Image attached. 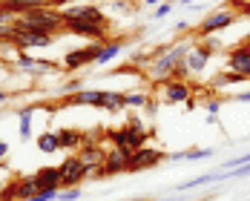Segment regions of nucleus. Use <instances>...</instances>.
Here are the masks:
<instances>
[{
	"mask_svg": "<svg viewBox=\"0 0 250 201\" xmlns=\"http://www.w3.org/2000/svg\"><path fill=\"white\" fill-rule=\"evenodd\" d=\"M58 138H61V147L63 150H81L86 144V135L78 132V129H58Z\"/></svg>",
	"mask_w": 250,
	"mask_h": 201,
	"instance_id": "obj_19",
	"label": "nucleus"
},
{
	"mask_svg": "<svg viewBox=\"0 0 250 201\" xmlns=\"http://www.w3.org/2000/svg\"><path fill=\"white\" fill-rule=\"evenodd\" d=\"M35 184H38V190H43V187H61V170L58 167H41L35 173Z\"/></svg>",
	"mask_w": 250,
	"mask_h": 201,
	"instance_id": "obj_17",
	"label": "nucleus"
},
{
	"mask_svg": "<svg viewBox=\"0 0 250 201\" xmlns=\"http://www.w3.org/2000/svg\"><path fill=\"white\" fill-rule=\"evenodd\" d=\"M58 196H61V187H43V190H38V196L26 201H58Z\"/></svg>",
	"mask_w": 250,
	"mask_h": 201,
	"instance_id": "obj_29",
	"label": "nucleus"
},
{
	"mask_svg": "<svg viewBox=\"0 0 250 201\" xmlns=\"http://www.w3.org/2000/svg\"><path fill=\"white\" fill-rule=\"evenodd\" d=\"M104 95H106V89H86V86H83L81 92L69 95V98H66V103H69V106H95V109H101Z\"/></svg>",
	"mask_w": 250,
	"mask_h": 201,
	"instance_id": "obj_14",
	"label": "nucleus"
},
{
	"mask_svg": "<svg viewBox=\"0 0 250 201\" xmlns=\"http://www.w3.org/2000/svg\"><path fill=\"white\" fill-rule=\"evenodd\" d=\"M242 80H248V78L236 75V72H219L216 80H213V86H225V83H242Z\"/></svg>",
	"mask_w": 250,
	"mask_h": 201,
	"instance_id": "obj_30",
	"label": "nucleus"
},
{
	"mask_svg": "<svg viewBox=\"0 0 250 201\" xmlns=\"http://www.w3.org/2000/svg\"><path fill=\"white\" fill-rule=\"evenodd\" d=\"M210 58H213V55L204 49V46H193V49L187 52V58H184V60H187L190 75H199V72H204V69L210 66Z\"/></svg>",
	"mask_w": 250,
	"mask_h": 201,
	"instance_id": "obj_15",
	"label": "nucleus"
},
{
	"mask_svg": "<svg viewBox=\"0 0 250 201\" xmlns=\"http://www.w3.org/2000/svg\"><path fill=\"white\" fill-rule=\"evenodd\" d=\"M161 201H170V199H161Z\"/></svg>",
	"mask_w": 250,
	"mask_h": 201,
	"instance_id": "obj_45",
	"label": "nucleus"
},
{
	"mask_svg": "<svg viewBox=\"0 0 250 201\" xmlns=\"http://www.w3.org/2000/svg\"><path fill=\"white\" fill-rule=\"evenodd\" d=\"M124 52V40H106L98 52V60H95V66H106L109 60H115L118 55Z\"/></svg>",
	"mask_w": 250,
	"mask_h": 201,
	"instance_id": "obj_20",
	"label": "nucleus"
},
{
	"mask_svg": "<svg viewBox=\"0 0 250 201\" xmlns=\"http://www.w3.org/2000/svg\"><path fill=\"white\" fill-rule=\"evenodd\" d=\"M222 106H225V100H219V98H213V100H207V121L210 124H219V112H222Z\"/></svg>",
	"mask_w": 250,
	"mask_h": 201,
	"instance_id": "obj_28",
	"label": "nucleus"
},
{
	"mask_svg": "<svg viewBox=\"0 0 250 201\" xmlns=\"http://www.w3.org/2000/svg\"><path fill=\"white\" fill-rule=\"evenodd\" d=\"M61 15H63V23L66 20H86V23L109 29V18L101 12V6H95V3H72V6H63Z\"/></svg>",
	"mask_w": 250,
	"mask_h": 201,
	"instance_id": "obj_4",
	"label": "nucleus"
},
{
	"mask_svg": "<svg viewBox=\"0 0 250 201\" xmlns=\"http://www.w3.org/2000/svg\"><path fill=\"white\" fill-rule=\"evenodd\" d=\"M144 106H147V112H150V115H158V103H155V98H152V95H150V100H147Z\"/></svg>",
	"mask_w": 250,
	"mask_h": 201,
	"instance_id": "obj_38",
	"label": "nucleus"
},
{
	"mask_svg": "<svg viewBox=\"0 0 250 201\" xmlns=\"http://www.w3.org/2000/svg\"><path fill=\"white\" fill-rule=\"evenodd\" d=\"M0 193H3V184H0Z\"/></svg>",
	"mask_w": 250,
	"mask_h": 201,
	"instance_id": "obj_44",
	"label": "nucleus"
},
{
	"mask_svg": "<svg viewBox=\"0 0 250 201\" xmlns=\"http://www.w3.org/2000/svg\"><path fill=\"white\" fill-rule=\"evenodd\" d=\"M38 196V184H35V176H26V178H18V201H26Z\"/></svg>",
	"mask_w": 250,
	"mask_h": 201,
	"instance_id": "obj_25",
	"label": "nucleus"
},
{
	"mask_svg": "<svg viewBox=\"0 0 250 201\" xmlns=\"http://www.w3.org/2000/svg\"><path fill=\"white\" fill-rule=\"evenodd\" d=\"M38 150L52 155V152H61V138H58V132H43V135H38Z\"/></svg>",
	"mask_w": 250,
	"mask_h": 201,
	"instance_id": "obj_23",
	"label": "nucleus"
},
{
	"mask_svg": "<svg viewBox=\"0 0 250 201\" xmlns=\"http://www.w3.org/2000/svg\"><path fill=\"white\" fill-rule=\"evenodd\" d=\"M15 26H21V29H38V32L55 35L58 29H63L66 23H63L61 9H55V6H41V9H29L23 15H18Z\"/></svg>",
	"mask_w": 250,
	"mask_h": 201,
	"instance_id": "obj_2",
	"label": "nucleus"
},
{
	"mask_svg": "<svg viewBox=\"0 0 250 201\" xmlns=\"http://www.w3.org/2000/svg\"><path fill=\"white\" fill-rule=\"evenodd\" d=\"M58 170H61V187H81V184L89 178V173H92V170L81 161L78 152L75 155H66L63 164H61Z\"/></svg>",
	"mask_w": 250,
	"mask_h": 201,
	"instance_id": "obj_6",
	"label": "nucleus"
},
{
	"mask_svg": "<svg viewBox=\"0 0 250 201\" xmlns=\"http://www.w3.org/2000/svg\"><path fill=\"white\" fill-rule=\"evenodd\" d=\"M78 155H81V161H83L89 170H98L101 164H104V158H106V152L101 150L98 144H83V147L78 150Z\"/></svg>",
	"mask_w": 250,
	"mask_h": 201,
	"instance_id": "obj_16",
	"label": "nucleus"
},
{
	"mask_svg": "<svg viewBox=\"0 0 250 201\" xmlns=\"http://www.w3.org/2000/svg\"><path fill=\"white\" fill-rule=\"evenodd\" d=\"M227 66L236 75L250 78V43H239V46L227 49Z\"/></svg>",
	"mask_w": 250,
	"mask_h": 201,
	"instance_id": "obj_10",
	"label": "nucleus"
},
{
	"mask_svg": "<svg viewBox=\"0 0 250 201\" xmlns=\"http://www.w3.org/2000/svg\"><path fill=\"white\" fill-rule=\"evenodd\" d=\"M3 6H9L15 15H23L29 9H41V6H52V0H0Z\"/></svg>",
	"mask_w": 250,
	"mask_h": 201,
	"instance_id": "obj_21",
	"label": "nucleus"
},
{
	"mask_svg": "<svg viewBox=\"0 0 250 201\" xmlns=\"http://www.w3.org/2000/svg\"><path fill=\"white\" fill-rule=\"evenodd\" d=\"M0 201H18V178L3 184V193H0Z\"/></svg>",
	"mask_w": 250,
	"mask_h": 201,
	"instance_id": "obj_32",
	"label": "nucleus"
},
{
	"mask_svg": "<svg viewBox=\"0 0 250 201\" xmlns=\"http://www.w3.org/2000/svg\"><path fill=\"white\" fill-rule=\"evenodd\" d=\"M147 100H150V95L141 92V89H138V92H135V89H132V92H124V106L126 109H141Z\"/></svg>",
	"mask_w": 250,
	"mask_h": 201,
	"instance_id": "obj_26",
	"label": "nucleus"
},
{
	"mask_svg": "<svg viewBox=\"0 0 250 201\" xmlns=\"http://www.w3.org/2000/svg\"><path fill=\"white\" fill-rule=\"evenodd\" d=\"M15 20H18V15H15L9 6H3V3H0V26H3V23H12V26H15Z\"/></svg>",
	"mask_w": 250,
	"mask_h": 201,
	"instance_id": "obj_35",
	"label": "nucleus"
},
{
	"mask_svg": "<svg viewBox=\"0 0 250 201\" xmlns=\"http://www.w3.org/2000/svg\"><path fill=\"white\" fill-rule=\"evenodd\" d=\"M230 100H239V103H250V89H245V92H236Z\"/></svg>",
	"mask_w": 250,
	"mask_h": 201,
	"instance_id": "obj_37",
	"label": "nucleus"
},
{
	"mask_svg": "<svg viewBox=\"0 0 250 201\" xmlns=\"http://www.w3.org/2000/svg\"><path fill=\"white\" fill-rule=\"evenodd\" d=\"M101 109H106V112H112V115H115V112H121V109H126V106H124V92H109V89H106Z\"/></svg>",
	"mask_w": 250,
	"mask_h": 201,
	"instance_id": "obj_24",
	"label": "nucleus"
},
{
	"mask_svg": "<svg viewBox=\"0 0 250 201\" xmlns=\"http://www.w3.org/2000/svg\"><path fill=\"white\" fill-rule=\"evenodd\" d=\"M126 201H147V199H126Z\"/></svg>",
	"mask_w": 250,
	"mask_h": 201,
	"instance_id": "obj_43",
	"label": "nucleus"
},
{
	"mask_svg": "<svg viewBox=\"0 0 250 201\" xmlns=\"http://www.w3.org/2000/svg\"><path fill=\"white\" fill-rule=\"evenodd\" d=\"M201 158H213V147H199V150L167 152V161H201Z\"/></svg>",
	"mask_w": 250,
	"mask_h": 201,
	"instance_id": "obj_18",
	"label": "nucleus"
},
{
	"mask_svg": "<svg viewBox=\"0 0 250 201\" xmlns=\"http://www.w3.org/2000/svg\"><path fill=\"white\" fill-rule=\"evenodd\" d=\"M81 89H83V80H81V78H72V80H66V83H63L58 92L69 98V95H75V92H81Z\"/></svg>",
	"mask_w": 250,
	"mask_h": 201,
	"instance_id": "obj_31",
	"label": "nucleus"
},
{
	"mask_svg": "<svg viewBox=\"0 0 250 201\" xmlns=\"http://www.w3.org/2000/svg\"><path fill=\"white\" fill-rule=\"evenodd\" d=\"M178 3H181V6H190V3H193V0H178Z\"/></svg>",
	"mask_w": 250,
	"mask_h": 201,
	"instance_id": "obj_42",
	"label": "nucleus"
},
{
	"mask_svg": "<svg viewBox=\"0 0 250 201\" xmlns=\"http://www.w3.org/2000/svg\"><path fill=\"white\" fill-rule=\"evenodd\" d=\"M81 196H83V193H81V187H66V190L58 196V201H78Z\"/></svg>",
	"mask_w": 250,
	"mask_h": 201,
	"instance_id": "obj_34",
	"label": "nucleus"
},
{
	"mask_svg": "<svg viewBox=\"0 0 250 201\" xmlns=\"http://www.w3.org/2000/svg\"><path fill=\"white\" fill-rule=\"evenodd\" d=\"M6 155H9V144H6V141H0V161H3Z\"/></svg>",
	"mask_w": 250,
	"mask_h": 201,
	"instance_id": "obj_39",
	"label": "nucleus"
},
{
	"mask_svg": "<svg viewBox=\"0 0 250 201\" xmlns=\"http://www.w3.org/2000/svg\"><path fill=\"white\" fill-rule=\"evenodd\" d=\"M126 161H129V155H124V152H118V150L106 152V158H104V164L95 170V176L98 178L121 176V173H126Z\"/></svg>",
	"mask_w": 250,
	"mask_h": 201,
	"instance_id": "obj_13",
	"label": "nucleus"
},
{
	"mask_svg": "<svg viewBox=\"0 0 250 201\" xmlns=\"http://www.w3.org/2000/svg\"><path fill=\"white\" fill-rule=\"evenodd\" d=\"M69 35H78V38H89L92 43H106V29L95 23H86V20H66L63 26Z\"/></svg>",
	"mask_w": 250,
	"mask_h": 201,
	"instance_id": "obj_11",
	"label": "nucleus"
},
{
	"mask_svg": "<svg viewBox=\"0 0 250 201\" xmlns=\"http://www.w3.org/2000/svg\"><path fill=\"white\" fill-rule=\"evenodd\" d=\"M32 115H35V106H21L18 109V118H21V141H32Z\"/></svg>",
	"mask_w": 250,
	"mask_h": 201,
	"instance_id": "obj_22",
	"label": "nucleus"
},
{
	"mask_svg": "<svg viewBox=\"0 0 250 201\" xmlns=\"http://www.w3.org/2000/svg\"><path fill=\"white\" fill-rule=\"evenodd\" d=\"M164 103H187L193 106V89L187 80H164Z\"/></svg>",
	"mask_w": 250,
	"mask_h": 201,
	"instance_id": "obj_12",
	"label": "nucleus"
},
{
	"mask_svg": "<svg viewBox=\"0 0 250 201\" xmlns=\"http://www.w3.org/2000/svg\"><path fill=\"white\" fill-rule=\"evenodd\" d=\"M236 20H239L236 12H230V9H213V12L199 23V35L201 38H210V35H216V32H225L227 26H233Z\"/></svg>",
	"mask_w": 250,
	"mask_h": 201,
	"instance_id": "obj_8",
	"label": "nucleus"
},
{
	"mask_svg": "<svg viewBox=\"0 0 250 201\" xmlns=\"http://www.w3.org/2000/svg\"><path fill=\"white\" fill-rule=\"evenodd\" d=\"M55 43V35L49 32H38V29H21L15 26V38H12V46L18 52H29V49H46Z\"/></svg>",
	"mask_w": 250,
	"mask_h": 201,
	"instance_id": "obj_5",
	"label": "nucleus"
},
{
	"mask_svg": "<svg viewBox=\"0 0 250 201\" xmlns=\"http://www.w3.org/2000/svg\"><path fill=\"white\" fill-rule=\"evenodd\" d=\"M144 3H147V6H158V3H161V0H144Z\"/></svg>",
	"mask_w": 250,
	"mask_h": 201,
	"instance_id": "obj_41",
	"label": "nucleus"
},
{
	"mask_svg": "<svg viewBox=\"0 0 250 201\" xmlns=\"http://www.w3.org/2000/svg\"><path fill=\"white\" fill-rule=\"evenodd\" d=\"M6 100H9V92H6V89H0V106H3Z\"/></svg>",
	"mask_w": 250,
	"mask_h": 201,
	"instance_id": "obj_40",
	"label": "nucleus"
},
{
	"mask_svg": "<svg viewBox=\"0 0 250 201\" xmlns=\"http://www.w3.org/2000/svg\"><path fill=\"white\" fill-rule=\"evenodd\" d=\"M12 38H15V26L3 23L0 26V43H12Z\"/></svg>",
	"mask_w": 250,
	"mask_h": 201,
	"instance_id": "obj_36",
	"label": "nucleus"
},
{
	"mask_svg": "<svg viewBox=\"0 0 250 201\" xmlns=\"http://www.w3.org/2000/svg\"><path fill=\"white\" fill-rule=\"evenodd\" d=\"M104 43H86V46H81V49H69L63 55V69L66 72H75V69H83V66H92L95 60H98V52Z\"/></svg>",
	"mask_w": 250,
	"mask_h": 201,
	"instance_id": "obj_7",
	"label": "nucleus"
},
{
	"mask_svg": "<svg viewBox=\"0 0 250 201\" xmlns=\"http://www.w3.org/2000/svg\"><path fill=\"white\" fill-rule=\"evenodd\" d=\"M190 49H193V43H173V46H167V49H164L150 63L147 78L155 80V83H164L167 78H173V69L184 60V58H187V52H190Z\"/></svg>",
	"mask_w": 250,
	"mask_h": 201,
	"instance_id": "obj_3",
	"label": "nucleus"
},
{
	"mask_svg": "<svg viewBox=\"0 0 250 201\" xmlns=\"http://www.w3.org/2000/svg\"><path fill=\"white\" fill-rule=\"evenodd\" d=\"M109 141H112V150L124 152V155H132L135 150L147 147V129H144V121H141L138 115H129L121 129L109 132Z\"/></svg>",
	"mask_w": 250,
	"mask_h": 201,
	"instance_id": "obj_1",
	"label": "nucleus"
},
{
	"mask_svg": "<svg viewBox=\"0 0 250 201\" xmlns=\"http://www.w3.org/2000/svg\"><path fill=\"white\" fill-rule=\"evenodd\" d=\"M167 158V152L158 150V147H141V150H135L129 155V161H126V173H141V170H150L155 164H161Z\"/></svg>",
	"mask_w": 250,
	"mask_h": 201,
	"instance_id": "obj_9",
	"label": "nucleus"
},
{
	"mask_svg": "<svg viewBox=\"0 0 250 201\" xmlns=\"http://www.w3.org/2000/svg\"><path fill=\"white\" fill-rule=\"evenodd\" d=\"M173 3H158L155 9H152V20H164V18H170L173 15Z\"/></svg>",
	"mask_w": 250,
	"mask_h": 201,
	"instance_id": "obj_33",
	"label": "nucleus"
},
{
	"mask_svg": "<svg viewBox=\"0 0 250 201\" xmlns=\"http://www.w3.org/2000/svg\"><path fill=\"white\" fill-rule=\"evenodd\" d=\"M15 66L32 75V72H35V66H38V58H32V55H26V52H18V55H15Z\"/></svg>",
	"mask_w": 250,
	"mask_h": 201,
	"instance_id": "obj_27",
	"label": "nucleus"
}]
</instances>
